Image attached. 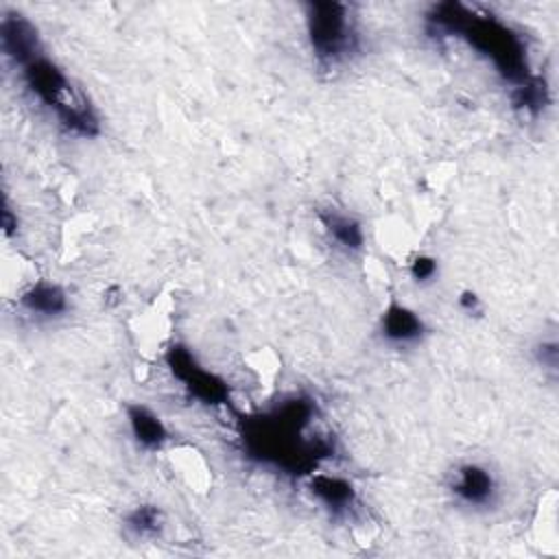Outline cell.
<instances>
[{
	"instance_id": "30bf717a",
	"label": "cell",
	"mask_w": 559,
	"mask_h": 559,
	"mask_svg": "<svg viewBox=\"0 0 559 559\" xmlns=\"http://www.w3.org/2000/svg\"><path fill=\"white\" fill-rule=\"evenodd\" d=\"M308 489L317 502H321L332 515H347L358 504V491L352 480L336 474H310Z\"/></svg>"
},
{
	"instance_id": "4fadbf2b",
	"label": "cell",
	"mask_w": 559,
	"mask_h": 559,
	"mask_svg": "<svg viewBox=\"0 0 559 559\" xmlns=\"http://www.w3.org/2000/svg\"><path fill=\"white\" fill-rule=\"evenodd\" d=\"M511 105L513 109L526 116H539L550 105V87L544 76L533 74L524 83L511 87Z\"/></svg>"
},
{
	"instance_id": "5bb4252c",
	"label": "cell",
	"mask_w": 559,
	"mask_h": 559,
	"mask_svg": "<svg viewBox=\"0 0 559 559\" xmlns=\"http://www.w3.org/2000/svg\"><path fill=\"white\" fill-rule=\"evenodd\" d=\"M164 511L157 504H138L124 515L127 531L138 539H155L164 531Z\"/></svg>"
},
{
	"instance_id": "3957f363",
	"label": "cell",
	"mask_w": 559,
	"mask_h": 559,
	"mask_svg": "<svg viewBox=\"0 0 559 559\" xmlns=\"http://www.w3.org/2000/svg\"><path fill=\"white\" fill-rule=\"evenodd\" d=\"M20 76L24 87L55 114L63 131L79 138H96L100 133V118L94 105L46 52L24 63Z\"/></svg>"
},
{
	"instance_id": "7c38bea8",
	"label": "cell",
	"mask_w": 559,
	"mask_h": 559,
	"mask_svg": "<svg viewBox=\"0 0 559 559\" xmlns=\"http://www.w3.org/2000/svg\"><path fill=\"white\" fill-rule=\"evenodd\" d=\"M319 221L334 247H338L341 251L360 253L365 249V229L356 216L330 207L319 212Z\"/></svg>"
},
{
	"instance_id": "9c48e42d",
	"label": "cell",
	"mask_w": 559,
	"mask_h": 559,
	"mask_svg": "<svg viewBox=\"0 0 559 559\" xmlns=\"http://www.w3.org/2000/svg\"><path fill=\"white\" fill-rule=\"evenodd\" d=\"M17 304L31 317L59 319L70 310V295L61 284L39 280L20 293Z\"/></svg>"
},
{
	"instance_id": "277c9868",
	"label": "cell",
	"mask_w": 559,
	"mask_h": 559,
	"mask_svg": "<svg viewBox=\"0 0 559 559\" xmlns=\"http://www.w3.org/2000/svg\"><path fill=\"white\" fill-rule=\"evenodd\" d=\"M306 39L321 68H336L360 50V35L345 2L312 0L304 4Z\"/></svg>"
},
{
	"instance_id": "8fae6325",
	"label": "cell",
	"mask_w": 559,
	"mask_h": 559,
	"mask_svg": "<svg viewBox=\"0 0 559 559\" xmlns=\"http://www.w3.org/2000/svg\"><path fill=\"white\" fill-rule=\"evenodd\" d=\"M124 415H127L129 432H131L133 441H135L142 450H146V452H157V450H162V448L168 443V439H170L168 426H166L164 419H162L153 408H148L146 404L131 402V404H127Z\"/></svg>"
},
{
	"instance_id": "52a82bcc",
	"label": "cell",
	"mask_w": 559,
	"mask_h": 559,
	"mask_svg": "<svg viewBox=\"0 0 559 559\" xmlns=\"http://www.w3.org/2000/svg\"><path fill=\"white\" fill-rule=\"evenodd\" d=\"M2 55L17 68L44 52L37 26L20 11H4L0 17Z\"/></svg>"
},
{
	"instance_id": "8992f818",
	"label": "cell",
	"mask_w": 559,
	"mask_h": 559,
	"mask_svg": "<svg viewBox=\"0 0 559 559\" xmlns=\"http://www.w3.org/2000/svg\"><path fill=\"white\" fill-rule=\"evenodd\" d=\"M448 487L450 493L469 509H491L500 491L493 472L474 461L456 465Z\"/></svg>"
},
{
	"instance_id": "6da1fadb",
	"label": "cell",
	"mask_w": 559,
	"mask_h": 559,
	"mask_svg": "<svg viewBox=\"0 0 559 559\" xmlns=\"http://www.w3.org/2000/svg\"><path fill=\"white\" fill-rule=\"evenodd\" d=\"M314 415L317 404L306 395H288L264 413L245 415L240 419L245 454L277 472L310 476L334 452L328 439L304 437Z\"/></svg>"
},
{
	"instance_id": "2e32d148",
	"label": "cell",
	"mask_w": 559,
	"mask_h": 559,
	"mask_svg": "<svg viewBox=\"0 0 559 559\" xmlns=\"http://www.w3.org/2000/svg\"><path fill=\"white\" fill-rule=\"evenodd\" d=\"M535 360H537L544 369L557 373V365H559V347H557V341H542V343L535 347Z\"/></svg>"
},
{
	"instance_id": "ba28073f",
	"label": "cell",
	"mask_w": 559,
	"mask_h": 559,
	"mask_svg": "<svg viewBox=\"0 0 559 559\" xmlns=\"http://www.w3.org/2000/svg\"><path fill=\"white\" fill-rule=\"evenodd\" d=\"M378 330L386 343L406 347L419 343L426 336V321L417 310L393 299L380 312Z\"/></svg>"
},
{
	"instance_id": "e0dca14e",
	"label": "cell",
	"mask_w": 559,
	"mask_h": 559,
	"mask_svg": "<svg viewBox=\"0 0 559 559\" xmlns=\"http://www.w3.org/2000/svg\"><path fill=\"white\" fill-rule=\"evenodd\" d=\"M0 225H2V231H4V236H7V238H11V236H15V234H17V225H20V221H17V212H13V207H11L9 197H7V194L2 197Z\"/></svg>"
},
{
	"instance_id": "5b68a950",
	"label": "cell",
	"mask_w": 559,
	"mask_h": 559,
	"mask_svg": "<svg viewBox=\"0 0 559 559\" xmlns=\"http://www.w3.org/2000/svg\"><path fill=\"white\" fill-rule=\"evenodd\" d=\"M168 371L183 384V389L199 400L201 404L207 406H229L231 404V393L229 384L214 371L205 369L197 356L192 354L190 347L175 343L166 349L164 354Z\"/></svg>"
},
{
	"instance_id": "ac0fdd59",
	"label": "cell",
	"mask_w": 559,
	"mask_h": 559,
	"mask_svg": "<svg viewBox=\"0 0 559 559\" xmlns=\"http://www.w3.org/2000/svg\"><path fill=\"white\" fill-rule=\"evenodd\" d=\"M459 308L463 310V312H467V314H478L480 310H483V304H480V297L474 293V290H469V288H465V290H461L459 293Z\"/></svg>"
},
{
	"instance_id": "7a4b0ae2",
	"label": "cell",
	"mask_w": 559,
	"mask_h": 559,
	"mask_svg": "<svg viewBox=\"0 0 559 559\" xmlns=\"http://www.w3.org/2000/svg\"><path fill=\"white\" fill-rule=\"evenodd\" d=\"M426 35L432 39L459 37L472 50L491 61L511 87L533 76L522 35L491 13H480L463 2H437L424 15Z\"/></svg>"
},
{
	"instance_id": "9a60e30c",
	"label": "cell",
	"mask_w": 559,
	"mask_h": 559,
	"mask_svg": "<svg viewBox=\"0 0 559 559\" xmlns=\"http://www.w3.org/2000/svg\"><path fill=\"white\" fill-rule=\"evenodd\" d=\"M408 275L415 284H430L439 275V260L430 253H417L408 262Z\"/></svg>"
}]
</instances>
